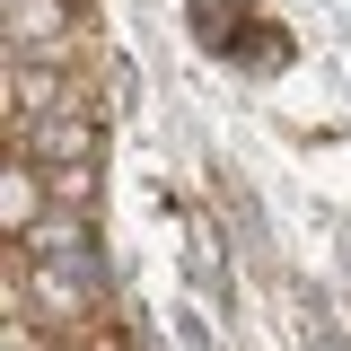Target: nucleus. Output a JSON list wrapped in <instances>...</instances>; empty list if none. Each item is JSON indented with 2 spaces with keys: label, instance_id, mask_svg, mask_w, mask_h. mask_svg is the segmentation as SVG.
<instances>
[{
  "label": "nucleus",
  "instance_id": "nucleus-1",
  "mask_svg": "<svg viewBox=\"0 0 351 351\" xmlns=\"http://www.w3.org/2000/svg\"><path fill=\"white\" fill-rule=\"evenodd\" d=\"M9 149H18V158H36L44 176H53V167H97V158H106V106L80 97V106L44 114V123L27 132V141H9Z\"/></svg>",
  "mask_w": 351,
  "mask_h": 351
},
{
  "label": "nucleus",
  "instance_id": "nucleus-2",
  "mask_svg": "<svg viewBox=\"0 0 351 351\" xmlns=\"http://www.w3.org/2000/svg\"><path fill=\"white\" fill-rule=\"evenodd\" d=\"M88 36V0H9V62H62Z\"/></svg>",
  "mask_w": 351,
  "mask_h": 351
},
{
  "label": "nucleus",
  "instance_id": "nucleus-3",
  "mask_svg": "<svg viewBox=\"0 0 351 351\" xmlns=\"http://www.w3.org/2000/svg\"><path fill=\"white\" fill-rule=\"evenodd\" d=\"M71 351H132V334L114 325V316H97V325H80V334H71Z\"/></svg>",
  "mask_w": 351,
  "mask_h": 351
}]
</instances>
